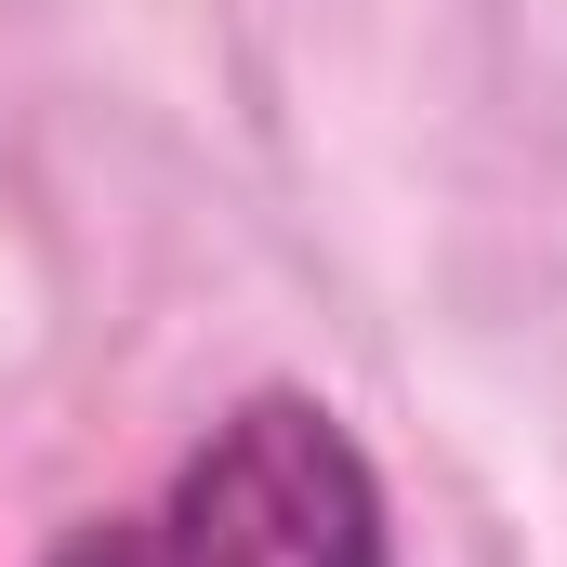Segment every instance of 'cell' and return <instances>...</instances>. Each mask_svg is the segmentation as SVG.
Returning <instances> with one entry per match:
<instances>
[{
	"label": "cell",
	"mask_w": 567,
	"mask_h": 567,
	"mask_svg": "<svg viewBox=\"0 0 567 567\" xmlns=\"http://www.w3.org/2000/svg\"><path fill=\"white\" fill-rule=\"evenodd\" d=\"M53 567H396V515L317 396H238L145 515L66 528Z\"/></svg>",
	"instance_id": "obj_1"
}]
</instances>
